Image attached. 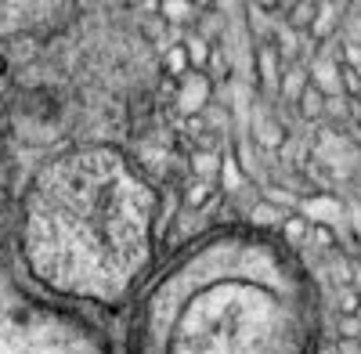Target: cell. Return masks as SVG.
I'll return each mask as SVG.
<instances>
[{"mask_svg":"<svg viewBox=\"0 0 361 354\" xmlns=\"http://www.w3.org/2000/svg\"><path fill=\"white\" fill-rule=\"evenodd\" d=\"M286 69V58L279 54V47L271 40H260L257 51H253V76H257V87L267 94H279V76Z\"/></svg>","mask_w":361,"mask_h":354,"instance_id":"cell-3","label":"cell"},{"mask_svg":"<svg viewBox=\"0 0 361 354\" xmlns=\"http://www.w3.org/2000/svg\"><path fill=\"white\" fill-rule=\"evenodd\" d=\"M0 76H8V58L0 54Z\"/></svg>","mask_w":361,"mask_h":354,"instance_id":"cell-15","label":"cell"},{"mask_svg":"<svg viewBox=\"0 0 361 354\" xmlns=\"http://www.w3.org/2000/svg\"><path fill=\"white\" fill-rule=\"evenodd\" d=\"M336 350H340V354H361V340H340Z\"/></svg>","mask_w":361,"mask_h":354,"instance_id":"cell-14","label":"cell"},{"mask_svg":"<svg viewBox=\"0 0 361 354\" xmlns=\"http://www.w3.org/2000/svg\"><path fill=\"white\" fill-rule=\"evenodd\" d=\"M311 224L314 221L307 217V210H289L282 228H279V239L289 250H304V246H311Z\"/></svg>","mask_w":361,"mask_h":354,"instance_id":"cell-7","label":"cell"},{"mask_svg":"<svg viewBox=\"0 0 361 354\" xmlns=\"http://www.w3.org/2000/svg\"><path fill=\"white\" fill-rule=\"evenodd\" d=\"M336 333L340 340H361V315H340Z\"/></svg>","mask_w":361,"mask_h":354,"instance_id":"cell-13","label":"cell"},{"mask_svg":"<svg viewBox=\"0 0 361 354\" xmlns=\"http://www.w3.org/2000/svg\"><path fill=\"white\" fill-rule=\"evenodd\" d=\"M217 91V83L214 76H209L206 69H192L188 76H180L177 80V91H173V105L180 116H195L209 105V98H214Z\"/></svg>","mask_w":361,"mask_h":354,"instance_id":"cell-2","label":"cell"},{"mask_svg":"<svg viewBox=\"0 0 361 354\" xmlns=\"http://www.w3.org/2000/svg\"><path fill=\"white\" fill-rule=\"evenodd\" d=\"M336 243H340V235H336V228L329 224V221H314L311 224V246H318V250H336Z\"/></svg>","mask_w":361,"mask_h":354,"instance_id":"cell-11","label":"cell"},{"mask_svg":"<svg viewBox=\"0 0 361 354\" xmlns=\"http://www.w3.org/2000/svg\"><path fill=\"white\" fill-rule=\"evenodd\" d=\"M289 250L267 279L202 275L180 257L152 293L141 354H314L311 282Z\"/></svg>","mask_w":361,"mask_h":354,"instance_id":"cell-1","label":"cell"},{"mask_svg":"<svg viewBox=\"0 0 361 354\" xmlns=\"http://www.w3.org/2000/svg\"><path fill=\"white\" fill-rule=\"evenodd\" d=\"M307 83H311V69H307V62H286V69H282V76H279V98L296 102L300 91H304Z\"/></svg>","mask_w":361,"mask_h":354,"instance_id":"cell-9","label":"cell"},{"mask_svg":"<svg viewBox=\"0 0 361 354\" xmlns=\"http://www.w3.org/2000/svg\"><path fill=\"white\" fill-rule=\"evenodd\" d=\"M250 141L257 145V149H264V152H279L286 145V127L275 120V116L257 112L250 120Z\"/></svg>","mask_w":361,"mask_h":354,"instance_id":"cell-4","label":"cell"},{"mask_svg":"<svg viewBox=\"0 0 361 354\" xmlns=\"http://www.w3.org/2000/svg\"><path fill=\"white\" fill-rule=\"evenodd\" d=\"M325 91H322V87L311 80L307 87H304V91H300V98L293 102L296 105V112H300V120H307V123H322L325 120Z\"/></svg>","mask_w":361,"mask_h":354,"instance_id":"cell-8","label":"cell"},{"mask_svg":"<svg viewBox=\"0 0 361 354\" xmlns=\"http://www.w3.org/2000/svg\"><path fill=\"white\" fill-rule=\"evenodd\" d=\"M314 15H318V0H289L286 11H282V22L289 29H296V33H307Z\"/></svg>","mask_w":361,"mask_h":354,"instance_id":"cell-10","label":"cell"},{"mask_svg":"<svg viewBox=\"0 0 361 354\" xmlns=\"http://www.w3.org/2000/svg\"><path fill=\"white\" fill-rule=\"evenodd\" d=\"M336 311L340 315H361V286H340V297H336Z\"/></svg>","mask_w":361,"mask_h":354,"instance_id":"cell-12","label":"cell"},{"mask_svg":"<svg viewBox=\"0 0 361 354\" xmlns=\"http://www.w3.org/2000/svg\"><path fill=\"white\" fill-rule=\"evenodd\" d=\"M192 69H195V66H192V54H188L185 37H173V40L163 47V54H159V73L170 76V80H180V76H188Z\"/></svg>","mask_w":361,"mask_h":354,"instance_id":"cell-6","label":"cell"},{"mask_svg":"<svg viewBox=\"0 0 361 354\" xmlns=\"http://www.w3.org/2000/svg\"><path fill=\"white\" fill-rule=\"evenodd\" d=\"M224 152L228 149H202V145H192L188 149V173L192 177H206V181H221Z\"/></svg>","mask_w":361,"mask_h":354,"instance_id":"cell-5","label":"cell"}]
</instances>
